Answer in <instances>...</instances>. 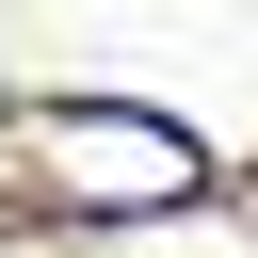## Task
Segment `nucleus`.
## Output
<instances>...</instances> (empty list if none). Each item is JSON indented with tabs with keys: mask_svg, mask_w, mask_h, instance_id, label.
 Masks as SVG:
<instances>
[{
	"mask_svg": "<svg viewBox=\"0 0 258 258\" xmlns=\"http://www.w3.org/2000/svg\"><path fill=\"white\" fill-rule=\"evenodd\" d=\"M32 194L81 210V226L194 210V194H210V145H194L177 113H129V97H48V113H32Z\"/></svg>",
	"mask_w": 258,
	"mask_h": 258,
	"instance_id": "f257e3e1",
	"label": "nucleus"
},
{
	"mask_svg": "<svg viewBox=\"0 0 258 258\" xmlns=\"http://www.w3.org/2000/svg\"><path fill=\"white\" fill-rule=\"evenodd\" d=\"M242 226H258V194H242Z\"/></svg>",
	"mask_w": 258,
	"mask_h": 258,
	"instance_id": "f03ea898",
	"label": "nucleus"
}]
</instances>
